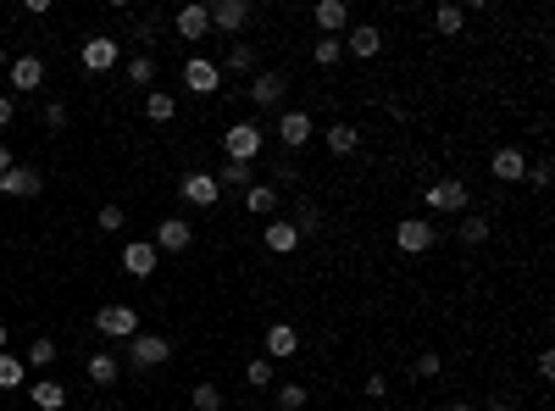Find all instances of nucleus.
Instances as JSON below:
<instances>
[{
	"label": "nucleus",
	"mask_w": 555,
	"mask_h": 411,
	"mask_svg": "<svg viewBox=\"0 0 555 411\" xmlns=\"http://www.w3.org/2000/svg\"><path fill=\"white\" fill-rule=\"evenodd\" d=\"M84 67L89 73H112L117 67V56H122V39H112V34H95V39H84Z\"/></svg>",
	"instance_id": "9b49d317"
},
{
	"label": "nucleus",
	"mask_w": 555,
	"mask_h": 411,
	"mask_svg": "<svg viewBox=\"0 0 555 411\" xmlns=\"http://www.w3.org/2000/svg\"><path fill=\"white\" fill-rule=\"evenodd\" d=\"M117 373H122V361H117V356H106V351H95V356H89V384L106 389V384H117Z\"/></svg>",
	"instance_id": "bb28decb"
},
{
	"label": "nucleus",
	"mask_w": 555,
	"mask_h": 411,
	"mask_svg": "<svg viewBox=\"0 0 555 411\" xmlns=\"http://www.w3.org/2000/svg\"><path fill=\"white\" fill-rule=\"evenodd\" d=\"M128 84H139V89L156 84V56H150V50H139V56L128 61Z\"/></svg>",
	"instance_id": "473e14b6"
},
{
	"label": "nucleus",
	"mask_w": 555,
	"mask_h": 411,
	"mask_svg": "<svg viewBox=\"0 0 555 411\" xmlns=\"http://www.w3.org/2000/svg\"><path fill=\"white\" fill-rule=\"evenodd\" d=\"M56 361V339L50 334H39L34 345H28V356H23V367H50Z\"/></svg>",
	"instance_id": "f704fd0d"
},
{
	"label": "nucleus",
	"mask_w": 555,
	"mask_h": 411,
	"mask_svg": "<svg viewBox=\"0 0 555 411\" xmlns=\"http://www.w3.org/2000/svg\"><path fill=\"white\" fill-rule=\"evenodd\" d=\"M539 378H555V351H539Z\"/></svg>",
	"instance_id": "49530a36"
},
{
	"label": "nucleus",
	"mask_w": 555,
	"mask_h": 411,
	"mask_svg": "<svg viewBox=\"0 0 555 411\" xmlns=\"http://www.w3.org/2000/svg\"><path fill=\"white\" fill-rule=\"evenodd\" d=\"M550 161H528V190H550Z\"/></svg>",
	"instance_id": "ea45409f"
},
{
	"label": "nucleus",
	"mask_w": 555,
	"mask_h": 411,
	"mask_svg": "<svg viewBox=\"0 0 555 411\" xmlns=\"http://www.w3.org/2000/svg\"><path fill=\"white\" fill-rule=\"evenodd\" d=\"M489 173H495L500 183H522V178H528V156H522L517 145H500L495 156H489Z\"/></svg>",
	"instance_id": "4468645a"
},
{
	"label": "nucleus",
	"mask_w": 555,
	"mask_h": 411,
	"mask_svg": "<svg viewBox=\"0 0 555 411\" xmlns=\"http://www.w3.org/2000/svg\"><path fill=\"white\" fill-rule=\"evenodd\" d=\"M483 411H511V400H505V395H495V400H489Z\"/></svg>",
	"instance_id": "09e8293b"
},
{
	"label": "nucleus",
	"mask_w": 555,
	"mask_h": 411,
	"mask_svg": "<svg viewBox=\"0 0 555 411\" xmlns=\"http://www.w3.org/2000/svg\"><path fill=\"white\" fill-rule=\"evenodd\" d=\"M261 128H256V122H234V128L228 134H222V151H228V161H256L261 156Z\"/></svg>",
	"instance_id": "39448f33"
},
{
	"label": "nucleus",
	"mask_w": 555,
	"mask_h": 411,
	"mask_svg": "<svg viewBox=\"0 0 555 411\" xmlns=\"http://www.w3.org/2000/svg\"><path fill=\"white\" fill-rule=\"evenodd\" d=\"M95 229H100V234H122V229H128V217H122V206H100Z\"/></svg>",
	"instance_id": "4c0bfd02"
},
{
	"label": "nucleus",
	"mask_w": 555,
	"mask_h": 411,
	"mask_svg": "<svg viewBox=\"0 0 555 411\" xmlns=\"http://www.w3.org/2000/svg\"><path fill=\"white\" fill-rule=\"evenodd\" d=\"M12 167H17V161H12V151H6V145H0V178H6Z\"/></svg>",
	"instance_id": "de8ad7c7"
},
{
	"label": "nucleus",
	"mask_w": 555,
	"mask_h": 411,
	"mask_svg": "<svg viewBox=\"0 0 555 411\" xmlns=\"http://www.w3.org/2000/svg\"><path fill=\"white\" fill-rule=\"evenodd\" d=\"M150 244H156L161 256H178V251H189V244H195V229L183 217H161L156 234H150Z\"/></svg>",
	"instance_id": "0eeeda50"
},
{
	"label": "nucleus",
	"mask_w": 555,
	"mask_h": 411,
	"mask_svg": "<svg viewBox=\"0 0 555 411\" xmlns=\"http://www.w3.org/2000/svg\"><path fill=\"white\" fill-rule=\"evenodd\" d=\"M156 267H161V251L150 239H128V244H122V273H128V278H150Z\"/></svg>",
	"instance_id": "9d476101"
},
{
	"label": "nucleus",
	"mask_w": 555,
	"mask_h": 411,
	"mask_svg": "<svg viewBox=\"0 0 555 411\" xmlns=\"http://www.w3.org/2000/svg\"><path fill=\"white\" fill-rule=\"evenodd\" d=\"M39 190H45V178H39L34 167H12L6 178H0V195H17V200H34Z\"/></svg>",
	"instance_id": "f3484780"
},
{
	"label": "nucleus",
	"mask_w": 555,
	"mask_h": 411,
	"mask_svg": "<svg viewBox=\"0 0 555 411\" xmlns=\"http://www.w3.org/2000/svg\"><path fill=\"white\" fill-rule=\"evenodd\" d=\"M205 12H212V28L234 34V39H239L244 28H251V17H256V6H251V0H212Z\"/></svg>",
	"instance_id": "f257e3e1"
},
{
	"label": "nucleus",
	"mask_w": 555,
	"mask_h": 411,
	"mask_svg": "<svg viewBox=\"0 0 555 411\" xmlns=\"http://www.w3.org/2000/svg\"><path fill=\"white\" fill-rule=\"evenodd\" d=\"M34 406L39 411H61V406H67V389H61L56 378H39L34 384Z\"/></svg>",
	"instance_id": "a878e982"
},
{
	"label": "nucleus",
	"mask_w": 555,
	"mask_h": 411,
	"mask_svg": "<svg viewBox=\"0 0 555 411\" xmlns=\"http://www.w3.org/2000/svg\"><path fill=\"white\" fill-rule=\"evenodd\" d=\"M189 406H195V411H222V389H217V384H195Z\"/></svg>",
	"instance_id": "e433bc0d"
},
{
	"label": "nucleus",
	"mask_w": 555,
	"mask_h": 411,
	"mask_svg": "<svg viewBox=\"0 0 555 411\" xmlns=\"http://www.w3.org/2000/svg\"><path fill=\"white\" fill-rule=\"evenodd\" d=\"M145 117H150V122H173V117H178V100H173L167 89H150V95H145Z\"/></svg>",
	"instance_id": "c85d7f7f"
},
{
	"label": "nucleus",
	"mask_w": 555,
	"mask_h": 411,
	"mask_svg": "<svg viewBox=\"0 0 555 411\" xmlns=\"http://www.w3.org/2000/svg\"><path fill=\"white\" fill-rule=\"evenodd\" d=\"M128 361H134V367H161V361H173L167 334H134V339H128Z\"/></svg>",
	"instance_id": "1a4fd4ad"
},
{
	"label": "nucleus",
	"mask_w": 555,
	"mask_h": 411,
	"mask_svg": "<svg viewBox=\"0 0 555 411\" xmlns=\"http://www.w3.org/2000/svg\"><path fill=\"white\" fill-rule=\"evenodd\" d=\"M295 351H300V328H289V322L266 328V361H283V356H295Z\"/></svg>",
	"instance_id": "a211bd4d"
},
{
	"label": "nucleus",
	"mask_w": 555,
	"mask_h": 411,
	"mask_svg": "<svg viewBox=\"0 0 555 411\" xmlns=\"http://www.w3.org/2000/svg\"><path fill=\"white\" fill-rule=\"evenodd\" d=\"M6 67H12V56H6V50H0V73H6Z\"/></svg>",
	"instance_id": "3c124183"
},
{
	"label": "nucleus",
	"mask_w": 555,
	"mask_h": 411,
	"mask_svg": "<svg viewBox=\"0 0 555 411\" xmlns=\"http://www.w3.org/2000/svg\"><path fill=\"white\" fill-rule=\"evenodd\" d=\"M0 351H6V322H0Z\"/></svg>",
	"instance_id": "603ef678"
},
{
	"label": "nucleus",
	"mask_w": 555,
	"mask_h": 411,
	"mask_svg": "<svg viewBox=\"0 0 555 411\" xmlns=\"http://www.w3.org/2000/svg\"><path fill=\"white\" fill-rule=\"evenodd\" d=\"M444 411H478V406H466V400H456V406H444Z\"/></svg>",
	"instance_id": "8fccbe9b"
},
{
	"label": "nucleus",
	"mask_w": 555,
	"mask_h": 411,
	"mask_svg": "<svg viewBox=\"0 0 555 411\" xmlns=\"http://www.w3.org/2000/svg\"><path fill=\"white\" fill-rule=\"evenodd\" d=\"M217 183H222V190H251V183H256V167H251V161H228V167H222V173H212Z\"/></svg>",
	"instance_id": "b1692460"
},
{
	"label": "nucleus",
	"mask_w": 555,
	"mask_h": 411,
	"mask_svg": "<svg viewBox=\"0 0 555 411\" xmlns=\"http://www.w3.org/2000/svg\"><path fill=\"white\" fill-rule=\"evenodd\" d=\"M95 328H100L106 339H122V345H128V339L139 334V312H134V306H100V312H95Z\"/></svg>",
	"instance_id": "20e7f679"
},
{
	"label": "nucleus",
	"mask_w": 555,
	"mask_h": 411,
	"mask_svg": "<svg viewBox=\"0 0 555 411\" xmlns=\"http://www.w3.org/2000/svg\"><path fill=\"white\" fill-rule=\"evenodd\" d=\"M434 239H439L434 217H405L400 229H395V244H400L405 256H422V251H434Z\"/></svg>",
	"instance_id": "7ed1b4c3"
},
{
	"label": "nucleus",
	"mask_w": 555,
	"mask_h": 411,
	"mask_svg": "<svg viewBox=\"0 0 555 411\" xmlns=\"http://www.w3.org/2000/svg\"><path fill=\"white\" fill-rule=\"evenodd\" d=\"M28 378V367H23V356H0V389H17Z\"/></svg>",
	"instance_id": "c9c22d12"
},
{
	"label": "nucleus",
	"mask_w": 555,
	"mask_h": 411,
	"mask_svg": "<svg viewBox=\"0 0 555 411\" xmlns=\"http://www.w3.org/2000/svg\"><path fill=\"white\" fill-rule=\"evenodd\" d=\"M295 244H300V229H295V222H266V251H273V256H289Z\"/></svg>",
	"instance_id": "5701e85b"
},
{
	"label": "nucleus",
	"mask_w": 555,
	"mask_h": 411,
	"mask_svg": "<svg viewBox=\"0 0 555 411\" xmlns=\"http://www.w3.org/2000/svg\"><path fill=\"white\" fill-rule=\"evenodd\" d=\"M178 195L189 200V206H200V212H212V206L222 200V183H217L212 173H183V178H178Z\"/></svg>",
	"instance_id": "6e6552de"
},
{
	"label": "nucleus",
	"mask_w": 555,
	"mask_h": 411,
	"mask_svg": "<svg viewBox=\"0 0 555 411\" xmlns=\"http://www.w3.org/2000/svg\"><path fill=\"white\" fill-rule=\"evenodd\" d=\"M266 411H278V406H266Z\"/></svg>",
	"instance_id": "864d4df0"
},
{
	"label": "nucleus",
	"mask_w": 555,
	"mask_h": 411,
	"mask_svg": "<svg viewBox=\"0 0 555 411\" xmlns=\"http://www.w3.org/2000/svg\"><path fill=\"white\" fill-rule=\"evenodd\" d=\"M439 367H444L439 356H417V367H411V373H417V378H439Z\"/></svg>",
	"instance_id": "a19ab883"
},
{
	"label": "nucleus",
	"mask_w": 555,
	"mask_h": 411,
	"mask_svg": "<svg viewBox=\"0 0 555 411\" xmlns=\"http://www.w3.org/2000/svg\"><path fill=\"white\" fill-rule=\"evenodd\" d=\"M295 229H300V239L322 229V206H317L312 195H300V200H295Z\"/></svg>",
	"instance_id": "393cba45"
},
{
	"label": "nucleus",
	"mask_w": 555,
	"mask_h": 411,
	"mask_svg": "<svg viewBox=\"0 0 555 411\" xmlns=\"http://www.w3.org/2000/svg\"><path fill=\"white\" fill-rule=\"evenodd\" d=\"M483 239H489V222L483 217H466L461 222V244H483Z\"/></svg>",
	"instance_id": "58836bf2"
},
{
	"label": "nucleus",
	"mask_w": 555,
	"mask_h": 411,
	"mask_svg": "<svg viewBox=\"0 0 555 411\" xmlns=\"http://www.w3.org/2000/svg\"><path fill=\"white\" fill-rule=\"evenodd\" d=\"M239 200H244V212H251V217H273L278 212V183H251Z\"/></svg>",
	"instance_id": "aec40b11"
},
{
	"label": "nucleus",
	"mask_w": 555,
	"mask_h": 411,
	"mask_svg": "<svg viewBox=\"0 0 555 411\" xmlns=\"http://www.w3.org/2000/svg\"><path fill=\"white\" fill-rule=\"evenodd\" d=\"M273 178L289 183V178H295V156H278V161H273Z\"/></svg>",
	"instance_id": "37998d69"
},
{
	"label": "nucleus",
	"mask_w": 555,
	"mask_h": 411,
	"mask_svg": "<svg viewBox=\"0 0 555 411\" xmlns=\"http://www.w3.org/2000/svg\"><path fill=\"white\" fill-rule=\"evenodd\" d=\"M12 117H17V100H12V95H0V128H6Z\"/></svg>",
	"instance_id": "a18cd8bd"
},
{
	"label": "nucleus",
	"mask_w": 555,
	"mask_h": 411,
	"mask_svg": "<svg viewBox=\"0 0 555 411\" xmlns=\"http://www.w3.org/2000/svg\"><path fill=\"white\" fill-rule=\"evenodd\" d=\"M173 28H178V39H205V34H212V12H205V6H183L173 17Z\"/></svg>",
	"instance_id": "6ab92c4d"
},
{
	"label": "nucleus",
	"mask_w": 555,
	"mask_h": 411,
	"mask_svg": "<svg viewBox=\"0 0 555 411\" xmlns=\"http://www.w3.org/2000/svg\"><path fill=\"white\" fill-rule=\"evenodd\" d=\"M344 50H351L356 61H373V56L383 50V34H378L373 23H356L351 34H344Z\"/></svg>",
	"instance_id": "2eb2a0df"
},
{
	"label": "nucleus",
	"mask_w": 555,
	"mask_h": 411,
	"mask_svg": "<svg viewBox=\"0 0 555 411\" xmlns=\"http://www.w3.org/2000/svg\"><path fill=\"white\" fill-rule=\"evenodd\" d=\"M366 395H373V400H378V395H389V378H383V373H373V378H366Z\"/></svg>",
	"instance_id": "c03bdc74"
},
{
	"label": "nucleus",
	"mask_w": 555,
	"mask_h": 411,
	"mask_svg": "<svg viewBox=\"0 0 555 411\" xmlns=\"http://www.w3.org/2000/svg\"><path fill=\"white\" fill-rule=\"evenodd\" d=\"M312 139H317L312 112H283V117H278V145H283V151H305Z\"/></svg>",
	"instance_id": "423d86ee"
},
{
	"label": "nucleus",
	"mask_w": 555,
	"mask_h": 411,
	"mask_svg": "<svg viewBox=\"0 0 555 411\" xmlns=\"http://www.w3.org/2000/svg\"><path fill=\"white\" fill-rule=\"evenodd\" d=\"M322 145L334 151V156H356V145H361V134L351 128V122H334V128H322Z\"/></svg>",
	"instance_id": "4be33fe9"
},
{
	"label": "nucleus",
	"mask_w": 555,
	"mask_h": 411,
	"mask_svg": "<svg viewBox=\"0 0 555 411\" xmlns=\"http://www.w3.org/2000/svg\"><path fill=\"white\" fill-rule=\"evenodd\" d=\"M283 89H289V84H283V73H256L251 78V100H256V106H278Z\"/></svg>",
	"instance_id": "412c9836"
},
{
	"label": "nucleus",
	"mask_w": 555,
	"mask_h": 411,
	"mask_svg": "<svg viewBox=\"0 0 555 411\" xmlns=\"http://www.w3.org/2000/svg\"><path fill=\"white\" fill-rule=\"evenodd\" d=\"M339 56H344V39H334V34H322L317 45H312V61H317V67H334Z\"/></svg>",
	"instance_id": "72a5a7b5"
},
{
	"label": "nucleus",
	"mask_w": 555,
	"mask_h": 411,
	"mask_svg": "<svg viewBox=\"0 0 555 411\" xmlns=\"http://www.w3.org/2000/svg\"><path fill=\"white\" fill-rule=\"evenodd\" d=\"M183 84H189L195 95H217L222 89V67H212L205 56H189L183 61Z\"/></svg>",
	"instance_id": "ddd939ff"
},
{
	"label": "nucleus",
	"mask_w": 555,
	"mask_h": 411,
	"mask_svg": "<svg viewBox=\"0 0 555 411\" xmlns=\"http://www.w3.org/2000/svg\"><path fill=\"white\" fill-rule=\"evenodd\" d=\"M273 400H278V411H300L312 395H305V384H273Z\"/></svg>",
	"instance_id": "2f4dec72"
},
{
	"label": "nucleus",
	"mask_w": 555,
	"mask_h": 411,
	"mask_svg": "<svg viewBox=\"0 0 555 411\" xmlns=\"http://www.w3.org/2000/svg\"><path fill=\"white\" fill-rule=\"evenodd\" d=\"M434 28H439L444 39H456V34L466 28V6H434Z\"/></svg>",
	"instance_id": "cd10ccee"
},
{
	"label": "nucleus",
	"mask_w": 555,
	"mask_h": 411,
	"mask_svg": "<svg viewBox=\"0 0 555 411\" xmlns=\"http://www.w3.org/2000/svg\"><path fill=\"white\" fill-rule=\"evenodd\" d=\"M222 67H228V73H256V50L244 45V39H234L228 56H222Z\"/></svg>",
	"instance_id": "c756f323"
},
{
	"label": "nucleus",
	"mask_w": 555,
	"mask_h": 411,
	"mask_svg": "<svg viewBox=\"0 0 555 411\" xmlns=\"http://www.w3.org/2000/svg\"><path fill=\"white\" fill-rule=\"evenodd\" d=\"M45 128H67V106H61V100L45 106Z\"/></svg>",
	"instance_id": "79ce46f5"
},
{
	"label": "nucleus",
	"mask_w": 555,
	"mask_h": 411,
	"mask_svg": "<svg viewBox=\"0 0 555 411\" xmlns=\"http://www.w3.org/2000/svg\"><path fill=\"white\" fill-rule=\"evenodd\" d=\"M312 17H317V28H322V34L344 39V28H351V0H322Z\"/></svg>",
	"instance_id": "dca6fc26"
},
{
	"label": "nucleus",
	"mask_w": 555,
	"mask_h": 411,
	"mask_svg": "<svg viewBox=\"0 0 555 411\" xmlns=\"http://www.w3.org/2000/svg\"><path fill=\"white\" fill-rule=\"evenodd\" d=\"M6 84H12L17 95H34L39 84H45V61H39V56H17L12 67H6Z\"/></svg>",
	"instance_id": "f8f14e48"
},
{
	"label": "nucleus",
	"mask_w": 555,
	"mask_h": 411,
	"mask_svg": "<svg viewBox=\"0 0 555 411\" xmlns=\"http://www.w3.org/2000/svg\"><path fill=\"white\" fill-rule=\"evenodd\" d=\"M244 384H251V389H256V395H261V389H273V384H278V373H273V361H266V356H256L251 367H244Z\"/></svg>",
	"instance_id": "7c9ffc66"
},
{
	"label": "nucleus",
	"mask_w": 555,
	"mask_h": 411,
	"mask_svg": "<svg viewBox=\"0 0 555 411\" xmlns=\"http://www.w3.org/2000/svg\"><path fill=\"white\" fill-rule=\"evenodd\" d=\"M422 200H428V212H466V183L461 178H434V183H428V190H422Z\"/></svg>",
	"instance_id": "f03ea898"
}]
</instances>
